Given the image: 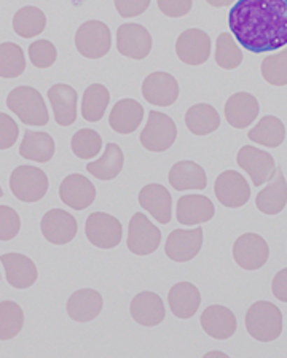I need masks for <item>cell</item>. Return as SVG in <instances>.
<instances>
[{
  "instance_id": "obj_1",
  "label": "cell",
  "mask_w": 287,
  "mask_h": 358,
  "mask_svg": "<svg viewBox=\"0 0 287 358\" xmlns=\"http://www.w3.org/2000/svg\"><path fill=\"white\" fill-rule=\"evenodd\" d=\"M228 26L241 46L260 55L287 45V0H238Z\"/></svg>"
},
{
  "instance_id": "obj_2",
  "label": "cell",
  "mask_w": 287,
  "mask_h": 358,
  "mask_svg": "<svg viewBox=\"0 0 287 358\" xmlns=\"http://www.w3.org/2000/svg\"><path fill=\"white\" fill-rule=\"evenodd\" d=\"M244 323L251 338L260 343H272L283 331V314L273 303L257 301L249 308Z\"/></svg>"
},
{
  "instance_id": "obj_3",
  "label": "cell",
  "mask_w": 287,
  "mask_h": 358,
  "mask_svg": "<svg viewBox=\"0 0 287 358\" xmlns=\"http://www.w3.org/2000/svg\"><path fill=\"white\" fill-rule=\"evenodd\" d=\"M7 107L26 126H45L50 121L47 103L32 86H18L10 91Z\"/></svg>"
},
{
  "instance_id": "obj_4",
  "label": "cell",
  "mask_w": 287,
  "mask_h": 358,
  "mask_svg": "<svg viewBox=\"0 0 287 358\" xmlns=\"http://www.w3.org/2000/svg\"><path fill=\"white\" fill-rule=\"evenodd\" d=\"M50 180L42 169L34 166H20L11 172L10 189L21 202H38L48 192Z\"/></svg>"
},
{
  "instance_id": "obj_5",
  "label": "cell",
  "mask_w": 287,
  "mask_h": 358,
  "mask_svg": "<svg viewBox=\"0 0 287 358\" xmlns=\"http://www.w3.org/2000/svg\"><path fill=\"white\" fill-rule=\"evenodd\" d=\"M112 46L111 27L102 21L90 20L78 27L76 34V48L86 59H101Z\"/></svg>"
},
{
  "instance_id": "obj_6",
  "label": "cell",
  "mask_w": 287,
  "mask_h": 358,
  "mask_svg": "<svg viewBox=\"0 0 287 358\" xmlns=\"http://www.w3.org/2000/svg\"><path fill=\"white\" fill-rule=\"evenodd\" d=\"M177 137L176 123L171 117L162 112H148L146 128L141 132V143L148 152L160 153L172 147Z\"/></svg>"
},
{
  "instance_id": "obj_7",
  "label": "cell",
  "mask_w": 287,
  "mask_h": 358,
  "mask_svg": "<svg viewBox=\"0 0 287 358\" xmlns=\"http://www.w3.org/2000/svg\"><path fill=\"white\" fill-rule=\"evenodd\" d=\"M85 234L94 247L111 250L122 242L123 227L113 215L106 212H93L86 218Z\"/></svg>"
},
{
  "instance_id": "obj_8",
  "label": "cell",
  "mask_w": 287,
  "mask_h": 358,
  "mask_svg": "<svg viewBox=\"0 0 287 358\" xmlns=\"http://www.w3.org/2000/svg\"><path fill=\"white\" fill-rule=\"evenodd\" d=\"M162 242V231L144 215L137 212L130 220L128 227V250L137 257H147L157 252Z\"/></svg>"
},
{
  "instance_id": "obj_9",
  "label": "cell",
  "mask_w": 287,
  "mask_h": 358,
  "mask_svg": "<svg viewBox=\"0 0 287 358\" xmlns=\"http://www.w3.org/2000/svg\"><path fill=\"white\" fill-rule=\"evenodd\" d=\"M237 161L241 169L248 172L252 183H254L255 187H262L263 183L272 180L274 174H276L274 158L270 153L263 152V150L257 147H241Z\"/></svg>"
},
{
  "instance_id": "obj_10",
  "label": "cell",
  "mask_w": 287,
  "mask_h": 358,
  "mask_svg": "<svg viewBox=\"0 0 287 358\" xmlns=\"http://www.w3.org/2000/svg\"><path fill=\"white\" fill-rule=\"evenodd\" d=\"M117 50L118 53L130 59L141 61L150 55L152 36L146 27L134 22H126L117 31Z\"/></svg>"
},
{
  "instance_id": "obj_11",
  "label": "cell",
  "mask_w": 287,
  "mask_h": 358,
  "mask_svg": "<svg viewBox=\"0 0 287 358\" xmlns=\"http://www.w3.org/2000/svg\"><path fill=\"white\" fill-rule=\"evenodd\" d=\"M270 247L267 241L255 233L239 236L233 244V258L239 268L257 271L268 262Z\"/></svg>"
},
{
  "instance_id": "obj_12",
  "label": "cell",
  "mask_w": 287,
  "mask_h": 358,
  "mask_svg": "<svg viewBox=\"0 0 287 358\" xmlns=\"http://www.w3.org/2000/svg\"><path fill=\"white\" fill-rule=\"evenodd\" d=\"M217 201L228 209H239L248 204L251 188L246 178L237 171H225L217 177L214 185Z\"/></svg>"
},
{
  "instance_id": "obj_13",
  "label": "cell",
  "mask_w": 287,
  "mask_h": 358,
  "mask_svg": "<svg viewBox=\"0 0 287 358\" xmlns=\"http://www.w3.org/2000/svg\"><path fill=\"white\" fill-rule=\"evenodd\" d=\"M40 231L50 244L64 245L76 238L78 224L76 217L71 215L67 210L51 209L42 217Z\"/></svg>"
},
{
  "instance_id": "obj_14",
  "label": "cell",
  "mask_w": 287,
  "mask_h": 358,
  "mask_svg": "<svg viewBox=\"0 0 287 358\" xmlns=\"http://www.w3.org/2000/svg\"><path fill=\"white\" fill-rule=\"evenodd\" d=\"M203 247V229H174L164 244L166 257L176 263H187L198 255Z\"/></svg>"
},
{
  "instance_id": "obj_15",
  "label": "cell",
  "mask_w": 287,
  "mask_h": 358,
  "mask_svg": "<svg viewBox=\"0 0 287 358\" xmlns=\"http://www.w3.org/2000/svg\"><path fill=\"white\" fill-rule=\"evenodd\" d=\"M177 57L187 66H201L211 56V38L201 29H187L176 42Z\"/></svg>"
},
{
  "instance_id": "obj_16",
  "label": "cell",
  "mask_w": 287,
  "mask_h": 358,
  "mask_svg": "<svg viewBox=\"0 0 287 358\" xmlns=\"http://www.w3.org/2000/svg\"><path fill=\"white\" fill-rule=\"evenodd\" d=\"M142 96L152 106L169 107L179 97V83L168 72H153L142 82Z\"/></svg>"
},
{
  "instance_id": "obj_17",
  "label": "cell",
  "mask_w": 287,
  "mask_h": 358,
  "mask_svg": "<svg viewBox=\"0 0 287 358\" xmlns=\"http://www.w3.org/2000/svg\"><path fill=\"white\" fill-rule=\"evenodd\" d=\"M59 198L74 210H85L96 199V188L91 180L82 174H71L61 182Z\"/></svg>"
},
{
  "instance_id": "obj_18",
  "label": "cell",
  "mask_w": 287,
  "mask_h": 358,
  "mask_svg": "<svg viewBox=\"0 0 287 358\" xmlns=\"http://www.w3.org/2000/svg\"><path fill=\"white\" fill-rule=\"evenodd\" d=\"M0 263L4 264L7 282L18 290H26L38 279L36 263L22 253H5L0 257Z\"/></svg>"
},
{
  "instance_id": "obj_19",
  "label": "cell",
  "mask_w": 287,
  "mask_h": 358,
  "mask_svg": "<svg viewBox=\"0 0 287 358\" xmlns=\"http://www.w3.org/2000/svg\"><path fill=\"white\" fill-rule=\"evenodd\" d=\"M201 328L206 334L217 341H225L237 333V317L225 306L212 304L201 314Z\"/></svg>"
},
{
  "instance_id": "obj_20",
  "label": "cell",
  "mask_w": 287,
  "mask_h": 358,
  "mask_svg": "<svg viewBox=\"0 0 287 358\" xmlns=\"http://www.w3.org/2000/svg\"><path fill=\"white\" fill-rule=\"evenodd\" d=\"M216 213L212 201L201 194H186L177 201L176 217L177 222L186 227H197V224L209 222Z\"/></svg>"
},
{
  "instance_id": "obj_21",
  "label": "cell",
  "mask_w": 287,
  "mask_h": 358,
  "mask_svg": "<svg viewBox=\"0 0 287 358\" xmlns=\"http://www.w3.org/2000/svg\"><path fill=\"white\" fill-rule=\"evenodd\" d=\"M53 108L56 123L59 126H71L77 120V91L71 85L57 83L47 92Z\"/></svg>"
},
{
  "instance_id": "obj_22",
  "label": "cell",
  "mask_w": 287,
  "mask_h": 358,
  "mask_svg": "<svg viewBox=\"0 0 287 358\" xmlns=\"http://www.w3.org/2000/svg\"><path fill=\"white\" fill-rule=\"evenodd\" d=\"M102 306H104V301H102L99 292L93 288H82L71 294V298L67 299L66 310L72 320L86 323L94 320L101 314Z\"/></svg>"
},
{
  "instance_id": "obj_23",
  "label": "cell",
  "mask_w": 287,
  "mask_h": 358,
  "mask_svg": "<svg viewBox=\"0 0 287 358\" xmlns=\"http://www.w3.org/2000/svg\"><path fill=\"white\" fill-rule=\"evenodd\" d=\"M139 204L162 224L171 222L172 213V196L163 185L150 183L146 185L139 193Z\"/></svg>"
},
{
  "instance_id": "obj_24",
  "label": "cell",
  "mask_w": 287,
  "mask_h": 358,
  "mask_svg": "<svg viewBox=\"0 0 287 358\" xmlns=\"http://www.w3.org/2000/svg\"><path fill=\"white\" fill-rule=\"evenodd\" d=\"M131 317L142 327H157L164 320L166 310L163 299L153 292L136 294L130 306Z\"/></svg>"
},
{
  "instance_id": "obj_25",
  "label": "cell",
  "mask_w": 287,
  "mask_h": 358,
  "mask_svg": "<svg viewBox=\"0 0 287 358\" xmlns=\"http://www.w3.org/2000/svg\"><path fill=\"white\" fill-rule=\"evenodd\" d=\"M258 101L255 96L249 92H237V94L230 96V99L225 103V120L230 126L237 129H244L252 124L258 117Z\"/></svg>"
},
{
  "instance_id": "obj_26",
  "label": "cell",
  "mask_w": 287,
  "mask_h": 358,
  "mask_svg": "<svg viewBox=\"0 0 287 358\" xmlns=\"http://www.w3.org/2000/svg\"><path fill=\"white\" fill-rule=\"evenodd\" d=\"M168 303L171 308V313L174 314L177 319L187 320L198 313V308L201 304V294L200 290L190 282H179L169 290Z\"/></svg>"
},
{
  "instance_id": "obj_27",
  "label": "cell",
  "mask_w": 287,
  "mask_h": 358,
  "mask_svg": "<svg viewBox=\"0 0 287 358\" xmlns=\"http://www.w3.org/2000/svg\"><path fill=\"white\" fill-rule=\"evenodd\" d=\"M169 185L176 192L188 189H204L208 187V177L200 164L193 161H179L171 167L168 176Z\"/></svg>"
},
{
  "instance_id": "obj_28",
  "label": "cell",
  "mask_w": 287,
  "mask_h": 358,
  "mask_svg": "<svg viewBox=\"0 0 287 358\" xmlns=\"http://www.w3.org/2000/svg\"><path fill=\"white\" fill-rule=\"evenodd\" d=\"M144 120V107L134 99L118 101L111 110L108 124L118 134H131L139 128Z\"/></svg>"
},
{
  "instance_id": "obj_29",
  "label": "cell",
  "mask_w": 287,
  "mask_h": 358,
  "mask_svg": "<svg viewBox=\"0 0 287 358\" xmlns=\"http://www.w3.org/2000/svg\"><path fill=\"white\" fill-rule=\"evenodd\" d=\"M287 204V182L281 169H276V177L270 180L267 188H263L255 198V206L265 215H276L283 212Z\"/></svg>"
},
{
  "instance_id": "obj_30",
  "label": "cell",
  "mask_w": 287,
  "mask_h": 358,
  "mask_svg": "<svg viewBox=\"0 0 287 358\" xmlns=\"http://www.w3.org/2000/svg\"><path fill=\"white\" fill-rule=\"evenodd\" d=\"M55 141L48 132L27 129L22 137L20 155L36 163H48L55 157Z\"/></svg>"
},
{
  "instance_id": "obj_31",
  "label": "cell",
  "mask_w": 287,
  "mask_h": 358,
  "mask_svg": "<svg viewBox=\"0 0 287 358\" xmlns=\"http://www.w3.org/2000/svg\"><path fill=\"white\" fill-rule=\"evenodd\" d=\"M125 164V157L122 148H120L117 143H107L104 155L93 163H88L86 166V171L90 172L91 176L96 177L97 180L108 182L113 180L120 176V172L123 169Z\"/></svg>"
},
{
  "instance_id": "obj_32",
  "label": "cell",
  "mask_w": 287,
  "mask_h": 358,
  "mask_svg": "<svg viewBox=\"0 0 287 358\" xmlns=\"http://www.w3.org/2000/svg\"><path fill=\"white\" fill-rule=\"evenodd\" d=\"M187 129L195 136H208L219 129V112L209 103H195L186 113Z\"/></svg>"
},
{
  "instance_id": "obj_33",
  "label": "cell",
  "mask_w": 287,
  "mask_h": 358,
  "mask_svg": "<svg viewBox=\"0 0 287 358\" xmlns=\"http://www.w3.org/2000/svg\"><path fill=\"white\" fill-rule=\"evenodd\" d=\"M249 141L260 143L263 147L276 148L286 138V126L283 121L273 115L263 117L258 123L249 131Z\"/></svg>"
},
{
  "instance_id": "obj_34",
  "label": "cell",
  "mask_w": 287,
  "mask_h": 358,
  "mask_svg": "<svg viewBox=\"0 0 287 358\" xmlns=\"http://www.w3.org/2000/svg\"><path fill=\"white\" fill-rule=\"evenodd\" d=\"M108 102H111V92L104 85H90L82 97V117L90 123H97L104 117Z\"/></svg>"
},
{
  "instance_id": "obj_35",
  "label": "cell",
  "mask_w": 287,
  "mask_h": 358,
  "mask_svg": "<svg viewBox=\"0 0 287 358\" xmlns=\"http://www.w3.org/2000/svg\"><path fill=\"white\" fill-rule=\"evenodd\" d=\"M47 27V16L37 7H22L13 16V31L22 38L40 36Z\"/></svg>"
},
{
  "instance_id": "obj_36",
  "label": "cell",
  "mask_w": 287,
  "mask_h": 358,
  "mask_svg": "<svg viewBox=\"0 0 287 358\" xmlns=\"http://www.w3.org/2000/svg\"><path fill=\"white\" fill-rule=\"evenodd\" d=\"M24 327V313L15 301L0 303V341H8L18 336Z\"/></svg>"
},
{
  "instance_id": "obj_37",
  "label": "cell",
  "mask_w": 287,
  "mask_h": 358,
  "mask_svg": "<svg viewBox=\"0 0 287 358\" xmlns=\"http://www.w3.org/2000/svg\"><path fill=\"white\" fill-rule=\"evenodd\" d=\"M26 56L20 45L0 43V78H16L24 72Z\"/></svg>"
},
{
  "instance_id": "obj_38",
  "label": "cell",
  "mask_w": 287,
  "mask_h": 358,
  "mask_svg": "<svg viewBox=\"0 0 287 358\" xmlns=\"http://www.w3.org/2000/svg\"><path fill=\"white\" fill-rule=\"evenodd\" d=\"M216 62L217 66L225 69V71H233V69L239 67L241 62H243V53H241L232 34L223 32L217 37Z\"/></svg>"
},
{
  "instance_id": "obj_39",
  "label": "cell",
  "mask_w": 287,
  "mask_h": 358,
  "mask_svg": "<svg viewBox=\"0 0 287 358\" xmlns=\"http://www.w3.org/2000/svg\"><path fill=\"white\" fill-rule=\"evenodd\" d=\"M71 148L74 155L80 159H91L96 155H99L102 148V137L99 132L94 129H78L76 134L72 136Z\"/></svg>"
},
{
  "instance_id": "obj_40",
  "label": "cell",
  "mask_w": 287,
  "mask_h": 358,
  "mask_svg": "<svg viewBox=\"0 0 287 358\" xmlns=\"http://www.w3.org/2000/svg\"><path fill=\"white\" fill-rule=\"evenodd\" d=\"M262 77L273 86L287 85V48L278 55L267 56L260 66Z\"/></svg>"
},
{
  "instance_id": "obj_41",
  "label": "cell",
  "mask_w": 287,
  "mask_h": 358,
  "mask_svg": "<svg viewBox=\"0 0 287 358\" xmlns=\"http://www.w3.org/2000/svg\"><path fill=\"white\" fill-rule=\"evenodd\" d=\"M29 59L37 69H50L57 59L56 46L50 40H36L29 46Z\"/></svg>"
},
{
  "instance_id": "obj_42",
  "label": "cell",
  "mask_w": 287,
  "mask_h": 358,
  "mask_svg": "<svg viewBox=\"0 0 287 358\" xmlns=\"http://www.w3.org/2000/svg\"><path fill=\"white\" fill-rule=\"evenodd\" d=\"M21 218L13 207L0 206V241H11L20 234Z\"/></svg>"
},
{
  "instance_id": "obj_43",
  "label": "cell",
  "mask_w": 287,
  "mask_h": 358,
  "mask_svg": "<svg viewBox=\"0 0 287 358\" xmlns=\"http://www.w3.org/2000/svg\"><path fill=\"white\" fill-rule=\"evenodd\" d=\"M20 129L16 121L0 112V150H8L18 142Z\"/></svg>"
},
{
  "instance_id": "obj_44",
  "label": "cell",
  "mask_w": 287,
  "mask_h": 358,
  "mask_svg": "<svg viewBox=\"0 0 287 358\" xmlns=\"http://www.w3.org/2000/svg\"><path fill=\"white\" fill-rule=\"evenodd\" d=\"M158 8L168 18H182L190 13L192 0H157Z\"/></svg>"
},
{
  "instance_id": "obj_45",
  "label": "cell",
  "mask_w": 287,
  "mask_h": 358,
  "mask_svg": "<svg viewBox=\"0 0 287 358\" xmlns=\"http://www.w3.org/2000/svg\"><path fill=\"white\" fill-rule=\"evenodd\" d=\"M115 8L123 18H134L141 16L144 11L150 7L152 0H113Z\"/></svg>"
},
{
  "instance_id": "obj_46",
  "label": "cell",
  "mask_w": 287,
  "mask_h": 358,
  "mask_svg": "<svg viewBox=\"0 0 287 358\" xmlns=\"http://www.w3.org/2000/svg\"><path fill=\"white\" fill-rule=\"evenodd\" d=\"M272 292L274 294V298L283 303H287V268L281 269L279 273L274 275V279L272 282Z\"/></svg>"
},
{
  "instance_id": "obj_47",
  "label": "cell",
  "mask_w": 287,
  "mask_h": 358,
  "mask_svg": "<svg viewBox=\"0 0 287 358\" xmlns=\"http://www.w3.org/2000/svg\"><path fill=\"white\" fill-rule=\"evenodd\" d=\"M206 2H208L211 7L220 8V7H228V5H232L234 0H206Z\"/></svg>"
},
{
  "instance_id": "obj_48",
  "label": "cell",
  "mask_w": 287,
  "mask_h": 358,
  "mask_svg": "<svg viewBox=\"0 0 287 358\" xmlns=\"http://www.w3.org/2000/svg\"><path fill=\"white\" fill-rule=\"evenodd\" d=\"M206 358L209 357H222V358H227V354H223V352H209V354L204 355Z\"/></svg>"
},
{
  "instance_id": "obj_49",
  "label": "cell",
  "mask_w": 287,
  "mask_h": 358,
  "mask_svg": "<svg viewBox=\"0 0 287 358\" xmlns=\"http://www.w3.org/2000/svg\"><path fill=\"white\" fill-rule=\"evenodd\" d=\"M4 196V192H2V187H0V198H2Z\"/></svg>"
}]
</instances>
